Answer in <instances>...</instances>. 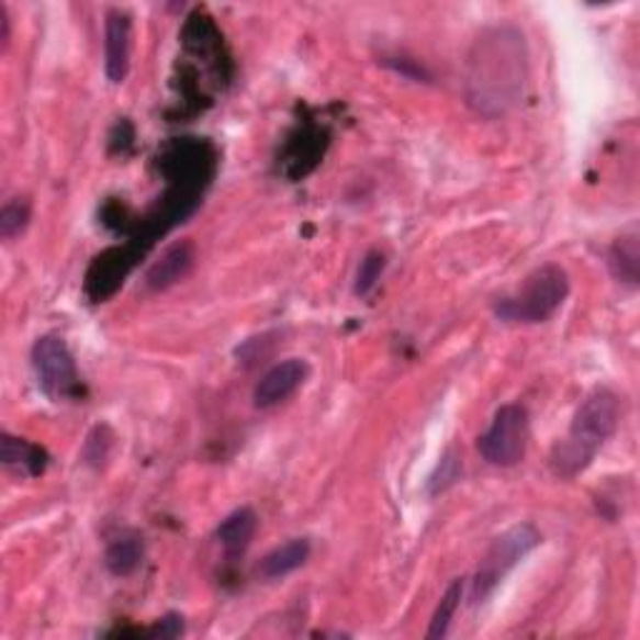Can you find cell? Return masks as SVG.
Returning <instances> with one entry per match:
<instances>
[{
    "label": "cell",
    "mask_w": 640,
    "mask_h": 640,
    "mask_svg": "<svg viewBox=\"0 0 640 640\" xmlns=\"http://www.w3.org/2000/svg\"><path fill=\"white\" fill-rule=\"evenodd\" d=\"M526 78L528 53L518 29L495 25L478 35L465 68V98L478 113H508L523 98Z\"/></svg>",
    "instance_id": "6da1fadb"
},
{
    "label": "cell",
    "mask_w": 640,
    "mask_h": 640,
    "mask_svg": "<svg viewBox=\"0 0 640 640\" xmlns=\"http://www.w3.org/2000/svg\"><path fill=\"white\" fill-rule=\"evenodd\" d=\"M620 401L608 388H596L575 411L568 436L555 443L551 468L558 478H575L593 463L598 450L618 430Z\"/></svg>",
    "instance_id": "7a4b0ae2"
},
{
    "label": "cell",
    "mask_w": 640,
    "mask_h": 640,
    "mask_svg": "<svg viewBox=\"0 0 640 640\" xmlns=\"http://www.w3.org/2000/svg\"><path fill=\"white\" fill-rule=\"evenodd\" d=\"M571 293L568 270L558 263H546L536 268L513 295L495 303V315L506 323H546L553 318L558 308Z\"/></svg>",
    "instance_id": "3957f363"
},
{
    "label": "cell",
    "mask_w": 640,
    "mask_h": 640,
    "mask_svg": "<svg viewBox=\"0 0 640 640\" xmlns=\"http://www.w3.org/2000/svg\"><path fill=\"white\" fill-rule=\"evenodd\" d=\"M540 540H543V536H540V530L534 523H518V526L508 528L506 534L495 538L475 571V579L471 585L473 606L485 603V598L498 588L513 568H516L530 551H536Z\"/></svg>",
    "instance_id": "277c9868"
},
{
    "label": "cell",
    "mask_w": 640,
    "mask_h": 640,
    "mask_svg": "<svg viewBox=\"0 0 640 640\" xmlns=\"http://www.w3.org/2000/svg\"><path fill=\"white\" fill-rule=\"evenodd\" d=\"M158 166L170 188L201 198L218 168V153L203 138H176L160 153Z\"/></svg>",
    "instance_id": "5b68a950"
},
{
    "label": "cell",
    "mask_w": 640,
    "mask_h": 640,
    "mask_svg": "<svg viewBox=\"0 0 640 640\" xmlns=\"http://www.w3.org/2000/svg\"><path fill=\"white\" fill-rule=\"evenodd\" d=\"M530 440V416L520 403H506L495 411L491 428L478 438V450L491 465L513 468L526 458Z\"/></svg>",
    "instance_id": "8992f818"
},
{
    "label": "cell",
    "mask_w": 640,
    "mask_h": 640,
    "mask_svg": "<svg viewBox=\"0 0 640 640\" xmlns=\"http://www.w3.org/2000/svg\"><path fill=\"white\" fill-rule=\"evenodd\" d=\"M31 360L41 391L50 401H78L83 395V381L66 340L58 336L38 338L33 343Z\"/></svg>",
    "instance_id": "52a82bcc"
},
{
    "label": "cell",
    "mask_w": 640,
    "mask_h": 640,
    "mask_svg": "<svg viewBox=\"0 0 640 640\" xmlns=\"http://www.w3.org/2000/svg\"><path fill=\"white\" fill-rule=\"evenodd\" d=\"M141 258L143 254L133 246V243L103 250V254L98 256L88 268V276H86L88 299L96 303H103L105 299H111Z\"/></svg>",
    "instance_id": "ba28073f"
},
{
    "label": "cell",
    "mask_w": 640,
    "mask_h": 640,
    "mask_svg": "<svg viewBox=\"0 0 640 640\" xmlns=\"http://www.w3.org/2000/svg\"><path fill=\"white\" fill-rule=\"evenodd\" d=\"M308 373L311 368L301 358H288L283 363H276L258 381L254 391V403L258 408H273V405L288 401L305 381H308Z\"/></svg>",
    "instance_id": "9c48e42d"
},
{
    "label": "cell",
    "mask_w": 640,
    "mask_h": 640,
    "mask_svg": "<svg viewBox=\"0 0 640 640\" xmlns=\"http://www.w3.org/2000/svg\"><path fill=\"white\" fill-rule=\"evenodd\" d=\"M131 15L113 8L105 15V76L113 86H121L131 70Z\"/></svg>",
    "instance_id": "30bf717a"
},
{
    "label": "cell",
    "mask_w": 640,
    "mask_h": 640,
    "mask_svg": "<svg viewBox=\"0 0 640 640\" xmlns=\"http://www.w3.org/2000/svg\"><path fill=\"white\" fill-rule=\"evenodd\" d=\"M195 260V250L188 240H180L176 246L166 248V254L160 256L156 263L148 268L146 285L150 291H166V288L176 285L178 281L191 273Z\"/></svg>",
    "instance_id": "8fae6325"
},
{
    "label": "cell",
    "mask_w": 640,
    "mask_h": 640,
    "mask_svg": "<svg viewBox=\"0 0 640 640\" xmlns=\"http://www.w3.org/2000/svg\"><path fill=\"white\" fill-rule=\"evenodd\" d=\"M256 530H258L256 510L238 508L233 510L228 518L221 520L218 530H215V538H218L225 558H228V561H238V558L248 551Z\"/></svg>",
    "instance_id": "7c38bea8"
},
{
    "label": "cell",
    "mask_w": 640,
    "mask_h": 640,
    "mask_svg": "<svg viewBox=\"0 0 640 640\" xmlns=\"http://www.w3.org/2000/svg\"><path fill=\"white\" fill-rule=\"evenodd\" d=\"M0 461L21 475L35 478L45 471V465H48V453H45L41 446L31 443V440L3 433V436H0Z\"/></svg>",
    "instance_id": "4fadbf2b"
},
{
    "label": "cell",
    "mask_w": 640,
    "mask_h": 640,
    "mask_svg": "<svg viewBox=\"0 0 640 640\" xmlns=\"http://www.w3.org/2000/svg\"><path fill=\"white\" fill-rule=\"evenodd\" d=\"M311 558V543L305 538H293L288 543L278 546L276 551H270L258 565V575L266 581H278L299 571L301 565Z\"/></svg>",
    "instance_id": "5bb4252c"
},
{
    "label": "cell",
    "mask_w": 640,
    "mask_h": 640,
    "mask_svg": "<svg viewBox=\"0 0 640 640\" xmlns=\"http://www.w3.org/2000/svg\"><path fill=\"white\" fill-rule=\"evenodd\" d=\"M143 555H146L143 538L138 534H125L111 540V546L105 548V568L119 579H125V575L138 571Z\"/></svg>",
    "instance_id": "9a60e30c"
},
{
    "label": "cell",
    "mask_w": 640,
    "mask_h": 640,
    "mask_svg": "<svg viewBox=\"0 0 640 640\" xmlns=\"http://www.w3.org/2000/svg\"><path fill=\"white\" fill-rule=\"evenodd\" d=\"M608 266L610 273L618 278L620 283L638 285L640 276V238L636 231L624 233L616 243L610 246L608 254Z\"/></svg>",
    "instance_id": "2e32d148"
},
{
    "label": "cell",
    "mask_w": 640,
    "mask_h": 640,
    "mask_svg": "<svg viewBox=\"0 0 640 640\" xmlns=\"http://www.w3.org/2000/svg\"><path fill=\"white\" fill-rule=\"evenodd\" d=\"M318 156H323V143L318 131H299V135L288 143L283 164L293 166V178L305 176L313 166L318 164Z\"/></svg>",
    "instance_id": "e0dca14e"
},
{
    "label": "cell",
    "mask_w": 640,
    "mask_h": 640,
    "mask_svg": "<svg viewBox=\"0 0 640 640\" xmlns=\"http://www.w3.org/2000/svg\"><path fill=\"white\" fill-rule=\"evenodd\" d=\"M463 588H465L463 579H458V581H453V583L448 585L446 596L440 598L438 608H436V613H433V618H430V628H428V633H426L430 640H438V638H446L448 636L450 624H453V618H456V610L461 608Z\"/></svg>",
    "instance_id": "ac0fdd59"
},
{
    "label": "cell",
    "mask_w": 640,
    "mask_h": 640,
    "mask_svg": "<svg viewBox=\"0 0 640 640\" xmlns=\"http://www.w3.org/2000/svg\"><path fill=\"white\" fill-rule=\"evenodd\" d=\"M31 223V203L25 198H13L0 209V236L11 240L29 228Z\"/></svg>",
    "instance_id": "d6986e66"
},
{
    "label": "cell",
    "mask_w": 640,
    "mask_h": 640,
    "mask_svg": "<svg viewBox=\"0 0 640 640\" xmlns=\"http://www.w3.org/2000/svg\"><path fill=\"white\" fill-rule=\"evenodd\" d=\"M383 270H385V256L381 254V250H368L363 260H360V268L356 273V295L371 293L378 285V281H381Z\"/></svg>",
    "instance_id": "ffe728a7"
},
{
    "label": "cell",
    "mask_w": 640,
    "mask_h": 640,
    "mask_svg": "<svg viewBox=\"0 0 640 640\" xmlns=\"http://www.w3.org/2000/svg\"><path fill=\"white\" fill-rule=\"evenodd\" d=\"M458 475H461V463H458V458L453 456V450H448V453L443 458H440L436 473L430 475L428 493L430 495L443 493L446 489H450V485H453L458 481Z\"/></svg>",
    "instance_id": "44dd1931"
},
{
    "label": "cell",
    "mask_w": 640,
    "mask_h": 640,
    "mask_svg": "<svg viewBox=\"0 0 640 640\" xmlns=\"http://www.w3.org/2000/svg\"><path fill=\"white\" fill-rule=\"evenodd\" d=\"M111 446H113V433L108 426H98L90 433L88 440H86V448H83V458L88 465H101L108 453H111Z\"/></svg>",
    "instance_id": "7402d4cb"
},
{
    "label": "cell",
    "mask_w": 640,
    "mask_h": 640,
    "mask_svg": "<svg viewBox=\"0 0 640 640\" xmlns=\"http://www.w3.org/2000/svg\"><path fill=\"white\" fill-rule=\"evenodd\" d=\"M143 633L156 640H173L186 633V620L180 613H168V616L158 618L156 624H153L148 630H143Z\"/></svg>",
    "instance_id": "603a6c76"
},
{
    "label": "cell",
    "mask_w": 640,
    "mask_h": 640,
    "mask_svg": "<svg viewBox=\"0 0 640 640\" xmlns=\"http://www.w3.org/2000/svg\"><path fill=\"white\" fill-rule=\"evenodd\" d=\"M8 41H11V18H8L5 5L0 3V45L5 48Z\"/></svg>",
    "instance_id": "cb8c5ba5"
}]
</instances>
